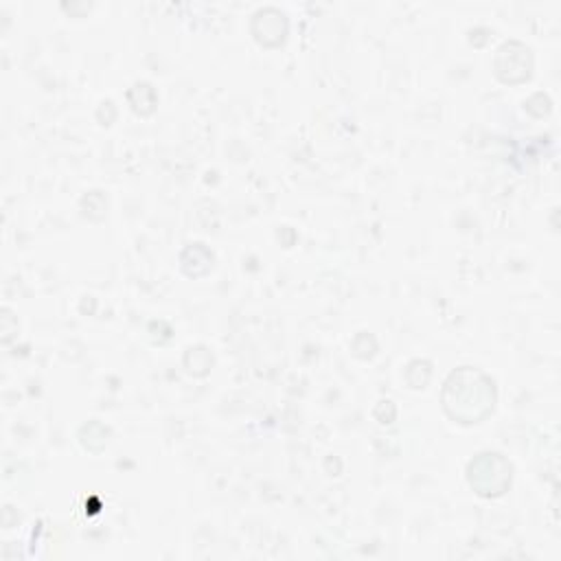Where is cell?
Segmentation results:
<instances>
[{"mask_svg":"<svg viewBox=\"0 0 561 561\" xmlns=\"http://www.w3.org/2000/svg\"><path fill=\"white\" fill-rule=\"evenodd\" d=\"M511 482V467L500 454H480L469 465V484L480 495H500Z\"/></svg>","mask_w":561,"mask_h":561,"instance_id":"7a4b0ae2","label":"cell"},{"mask_svg":"<svg viewBox=\"0 0 561 561\" xmlns=\"http://www.w3.org/2000/svg\"><path fill=\"white\" fill-rule=\"evenodd\" d=\"M443 401L454 419L476 423L493 408V381L473 368H462L447 379Z\"/></svg>","mask_w":561,"mask_h":561,"instance_id":"6da1fadb","label":"cell"}]
</instances>
